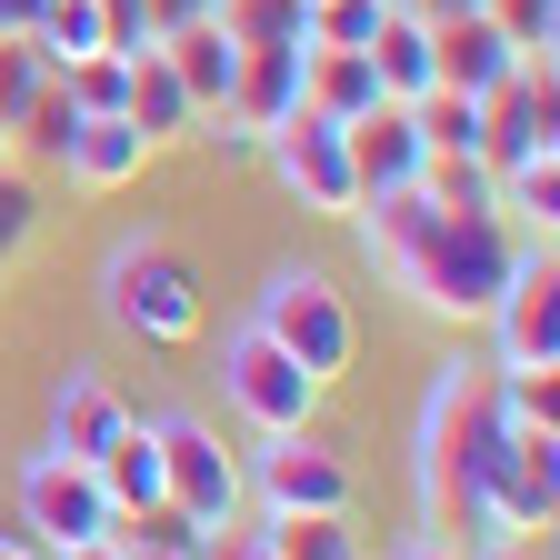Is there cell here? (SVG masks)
<instances>
[{
    "label": "cell",
    "instance_id": "obj_27",
    "mask_svg": "<svg viewBox=\"0 0 560 560\" xmlns=\"http://www.w3.org/2000/svg\"><path fill=\"white\" fill-rule=\"evenodd\" d=\"M390 0H311V50H371Z\"/></svg>",
    "mask_w": 560,
    "mask_h": 560
},
{
    "label": "cell",
    "instance_id": "obj_15",
    "mask_svg": "<svg viewBox=\"0 0 560 560\" xmlns=\"http://www.w3.org/2000/svg\"><path fill=\"white\" fill-rule=\"evenodd\" d=\"M161 151H151V140H140L120 110H101V120H81V130H70V151H60V180H81V190H130L140 171H151Z\"/></svg>",
    "mask_w": 560,
    "mask_h": 560
},
{
    "label": "cell",
    "instance_id": "obj_32",
    "mask_svg": "<svg viewBox=\"0 0 560 560\" xmlns=\"http://www.w3.org/2000/svg\"><path fill=\"white\" fill-rule=\"evenodd\" d=\"M140 11H151V31L171 40V31H190V21H210V0H140Z\"/></svg>",
    "mask_w": 560,
    "mask_h": 560
},
{
    "label": "cell",
    "instance_id": "obj_7",
    "mask_svg": "<svg viewBox=\"0 0 560 560\" xmlns=\"http://www.w3.org/2000/svg\"><path fill=\"white\" fill-rule=\"evenodd\" d=\"M221 400L250 420V431H311V420H320V381H311L260 320L221 330Z\"/></svg>",
    "mask_w": 560,
    "mask_h": 560
},
{
    "label": "cell",
    "instance_id": "obj_16",
    "mask_svg": "<svg viewBox=\"0 0 560 560\" xmlns=\"http://www.w3.org/2000/svg\"><path fill=\"white\" fill-rule=\"evenodd\" d=\"M371 70H381V101H420L441 81V60H431V21L410 11V0H390L381 31H371Z\"/></svg>",
    "mask_w": 560,
    "mask_h": 560
},
{
    "label": "cell",
    "instance_id": "obj_6",
    "mask_svg": "<svg viewBox=\"0 0 560 560\" xmlns=\"http://www.w3.org/2000/svg\"><path fill=\"white\" fill-rule=\"evenodd\" d=\"M241 490L260 511H361V470L320 431H260V451L241 460Z\"/></svg>",
    "mask_w": 560,
    "mask_h": 560
},
{
    "label": "cell",
    "instance_id": "obj_37",
    "mask_svg": "<svg viewBox=\"0 0 560 560\" xmlns=\"http://www.w3.org/2000/svg\"><path fill=\"white\" fill-rule=\"evenodd\" d=\"M60 560H130V540L110 530V540H81V550H60Z\"/></svg>",
    "mask_w": 560,
    "mask_h": 560
},
{
    "label": "cell",
    "instance_id": "obj_3",
    "mask_svg": "<svg viewBox=\"0 0 560 560\" xmlns=\"http://www.w3.org/2000/svg\"><path fill=\"white\" fill-rule=\"evenodd\" d=\"M530 241L511 231V210L490 200V210H441L431 241H420L410 280H400V301L410 311H431V320H490V301H501V280Z\"/></svg>",
    "mask_w": 560,
    "mask_h": 560
},
{
    "label": "cell",
    "instance_id": "obj_28",
    "mask_svg": "<svg viewBox=\"0 0 560 560\" xmlns=\"http://www.w3.org/2000/svg\"><path fill=\"white\" fill-rule=\"evenodd\" d=\"M60 91H70V110H81V120H101V110H120V91H130V60L91 50V60H70V70H60Z\"/></svg>",
    "mask_w": 560,
    "mask_h": 560
},
{
    "label": "cell",
    "instance_id": "obj_19",
    "mask_svg": "<svg viewBox=\"0 0 560 560\" xmlns=\"http://www.w3.org/2000/svg\"><path fill=\"white\" fill-rule=\"evenodd\" d=\"M120 120L140 130V140H151V151H171V140H190V91H180V70L151 50V60H130V91H120Z\"/></svg>",
    "mask_w": 560,
    "mask_h": 560
},
{
    "label": "cell",
    "instance_id": "obj_18",
    "mask_svg": "<svg viewBox=\"0 0 560 560\" xmlns=\"http://www.w3.org/2000/svg\"><path fill=\"white\" fill-rule=\"evenodd\" d=\"M161 60L180 70L190 110H221V101H231V81H241V40H231L221 21H190V31H171V40H161Z\"/></svg>",
    "mask_w": 560,
    "mask_h": 560
},
{
    "label": "cell",
    "instance_id": "obj_13",
    "mask_svg": "<svg viewBox=\"0 0 560 560\" xmlns=\"http://www.w3.org/2000/svg\"><path fill=\"white\" fill-rule=\"evenodd\" d=\"M120 431H130V400L110 390V371H91V361H60V371H50V451H70V460H101Z\"/></svg>",
    "mask_w": 560,
    "mask_h": 560
},
{
    "label": "cell",
    "instance_id": "obj_29",
    "mask_svg": "<svg viewBox=\"0 0 560 560\" xmlns=\"http://www.w3.org/2000/svg\"><path fill=\"white\" fill-rule=\"evenodd\" d=\"M490 21L511 31L521 60H550V50H560V0H490Z\"/></svg>",
    "mask_w": 560,
    "mask_h": 560
},
{
    "label": "cell",
    "instance_id": "obj_41",
    "mask_svg": "<svg viewBox=\"0 0 560 560\" xmlns=\"http://www.w3.org/2000/svg\"><path fill=\"white\" fill-rule=\"evenodd\" d=\"M260 560H270V550H260Z\"/></svg>",
    "mask_w": 560,
    "mask_h": 560
},
{
    "label": "cell",
    "instance_id": "obj_31",
    "mask_svg": "<svg viewBox=\"0 0 560 560\" xmlns=\"http://www.w3.org/2000/svg\"><path fill=\"white\" fill-rule=\"evenodd\" d=\"M101 50H110V60H151V50H161L151 11H140V0H101Z\"/></svg>",
    "mask_w": 560,
    "mask_h": 560
},
{
    "label": "cell",
    "instance_id": "obj_10",
    "mask_svg": "<svg viewBox=\"0 0 560 560\" xmlns=\"http://www.w3.org/2000/svg\"><path fill=\"white\" fill-rule=\"evenodd\" d=\"M260 171L291 190L301 210H320V221H350V200H361V180H350V151H340V120L320 110H291L270 140H260Z\"/></svg>",
    "mask_w": 560,
    "mask_h": 560
},
{
    "label": "cell",
    "instance_id": "obj_34",
    "mask_svg": "<svg viewBox=\"0 0 560 560\" xmlns=\"http://www.w3.org/2000/svg\"><path fill=\"white\" fill-rule=\"evenodd\" d=\"M31 21H40V0H0V40H31Z\"/></svg>",
    "mask_w": 560,
    "mask_h": 560
},
{
    "label": "cell",
    "instance_id": "obj_26",
    "mask_svg": "<svg viewBox=\"0 0 560 560\" xmlns=\"http://www.w3.org/2000/svg\"><path fill=\"white\" fill-rule=\"evenodd\" d=\"M40 91H50V60H40V40H0V130H21Z\"/></svg>",
    "mask_w": 560,
    "mask_h": 560
},
{
    "label": "cell",
    "instance_id": "obj_25",
    "mask_svg": "<svg viewBox=\"0 0 560 560\" xmlns=\"http://www.w3.org/2000/svg\"><path fill=\"white\" fill-rule=\"evenodd\" d=\"M40 221H50V200H40V180L0 161V270H21V260H31Z\"/></svg>",
    "mask_w": 560,
    "mask_h": 560
},
{
    "label": "cell",
    "instance_id": "obj_12",
    "mask_svg": "<svg viewBox=\"0 0 560 560\" xmlns=\"http://www.w3.org/2000/svg\"><path fill=\"white\" fill-rule=\"evenodd\" d=\"M340 151H350V180L361 190H410L431 171V140H420L410 101H371L361 120H340Z\"/></svg>",
    "mask_w": 560,
    "mask_h": 560
},
{
    "label": "cell",
    "instance_id": "obj_14",
    "mask_svg": "<svg viewBox=\"0 0 560 560\" xmlns=\"http://www.w3.org/2000/svg\"><path fill=\"white\" fill-rule=\"evenodd\" d=\"M431 60H441V91H470V101H490V91L521 70L511 31L490 21V11H470V21H431Z\"/></svg>",
    "mask_w": 560,
    "mask_h": 560
},
{
    "label": "cell",
    "instance_id": "obj_40",
    "mask_svg": "<svg viewBox=\"0 0 560 560\" xmlns=\"http://www.w3.org/2000/svg\"><path fill=\"white\" fill-rule=\"evenodd\" d=\"M350 560H371V550H350Z\"/></svg>",
    "mask_w": 560,
    "mask_h": 560
},
{
    "label": "cell",
    "instance_id": "obj_33",
    "mask_svg": "<svg viewBox=\"0 0 560 560\" xmlns=\"http://www.w3.org/2000/svg\"><path fill=\"white\" fill-rule=\"evenodd\" d=\"M390 560H480V550H460V540H431V530H420V540H400Z\"/></svg>",
    "mask_w": 560,
    "mask_h": 560
},
{
    "label": "cell",
    "instance_id": "obj_2",
    "mask_svg": "<svg viewBox=\"0 0 560 560\" xmlns=\"http://www.w3.org/2000/svg\"><path fill=\"white\" fill-rule=\"evenodd\" d=\"M101 320L130 330L140 350H190L210 330V291L161 231H120L101 250Z\"/></svg>",
    "mask_w": 560,
    "mask_h": 560
},
{
    "label": "cell",
    "instance_id": "obj_38",
    "mask_svg": "<svg viewBox=\"0 0 560 560\" xmlns=\"http://www.w3.org/2000/svg\"><path fill=\"white\" fill-rule=\"evenodd\" d=\"M0 560H50V550H40L31 530H0Z\"/></svg>",
    "mask_w": 560,
    "mask_h": 560
},
{
    "label": "cell",
    "instance_id": "obj_24",
    "mask_svg": "<svg viewBox=\"0 0 560 560\" xmlns=\"http://www.w3.org/2000/svg\"><path fill=\"white\" fill-rule=\"evenodd\" d=\"M31 40H40V60H50V70H70V60H91V50H101V0H40V21H31Z\"/></svg>",
    "mask_w": 560,
    "mask_h": 560
},
{
    "label": "cell",
    "instance_id": "obj_22",
    "mask_svg": "<svg viewBox=\"0 0 560 560\" xmlns=\"http://www.w3.org/2000/svg\"><path fill=\"white\" fill-rule=\"evenodd\" d=\"M241 50H311V0H210Z\"/></svg>",
    "mask_w": 560,
    "mask_h": 560
},
{
    "label": "cell",
    "instance_id": "obj_36",
    "mask_svg": "<svg viewBox=\"0 0 560 560\" xmlns=\"http://www.w3.org/2000/svg\"><path fill=\"white\" fill-rule=\"evenodd\" d=\"M480 560H550V540H490Z\"/></svg>",
    "mask_w": 560,
    "mask_h": 560
},
{
    "label": "cell",
    "instance_id": "obj_35",
    "mask_svg": "<svg viewBox=\"0 0 560 560\" xmlns=\"http://www.w3.org/2000/svg\"><path fill=\"white\" fill-rule=\"evenodd\" d=\"M420 21H470V11H490V0H410Z\"/></svg>",
    "mask_w": 560,
    "mask_h": 560
},
{
    "label": "cell",
    "instance_id": "obj_21",
    "mask_svg": "<svg viewBox=\"0 0 560 560\" xmlns=\"http://www.w3.org/2000/svg\"><path fill=\"white\" fill-rule=\"evenodd\" d=\"M91 470H101V490H110V511H120V521H140V511L161 501V441H151V420L130 410V431H120Z\"/></svg>",
    "mask_w": 560,
    "mask_h": 560
},
{
    "label": "cell",
    "instance_id": "obj_8",
    "mask_svg": "<svg viewBox=\"0 0 560 560\" xmlns=\"http://www.w3.org/2000/svg\"><path fill=\"white\" fill-rule=\"evenodd\" d=\"M490 371H560V250L530 241L490 301Z\"/></svg>",
    "mask_w": 560,
    "mask_h": 560
},
{
    "label": "cell",
    "instance_id": "obj_5",
    "mask_svg": "<svg viewBox=\"0 0 560 560\" xmlns=\"http://www.w3.org/2000/svg\"><path fill=\"white\" fill-rule=\"evenodd\" d=\"M151 441H161V501L190 511L200 530H241L250 490H241V460L221 451V431L200 410H151Z\"/></svg>",
    "mask_w": 560,
    "mask_h": 560
},
{
    "label": "cell",
    "instance_id": "obj_11",
    "mask_svg": "<svg viewBox=\"0 0 560 560\" xmlns=\"http://www.w3.org/2000/svg\"><path fill=\"white\" fill-rule=\"evenodd\" d=\"M560 91H550V60H521L501 91L480 101V161H490V180L501 171H530V161H560Z\"/></svg>",
    "mask_w": 560,
    "mask_h": 560
},
{
    "label": "cell",
    "instance_id": "obj_17",
    "mask_svg": "<svg viewBox=\"0 0 560 560\" xmlns=\"http://www.w3.org/2000/svg\"><path fill=\"white\" fill-rule=\"evenodd\" d=\"M301 60H311V50H241V81H231V101H221V110H231V120H250V130L270 140L280 120L301 110Z\"/></svg>",
    "mask_w": 560,
    "mask_h": 560
},
{
    "label": "cell",
    "instance_id": "obj_1",
    "mask_svg": "<svg viewBox=\"0 0 560 560\" xmlns=\"http://www.w3.org/2000/svg\"><path fill=\"white\" fill-rule=\"evenodd\" d=\"M480 431H490V371L441 361L431 390H420V431H410V480H420V530L490 550L480 521Z\"/></svg>",
    "mask_w": 560,
    "mask_h": 560
},
{
    "label": "cell",
    "instance_id": "obj_39",
    "mask_svg": "<svg viewBox=\"0 0 560 560\" xmlns=\"http://www.w3.org/2000/svg\"><path fill=\"white\" fill-rule=\"evenodd\" d=\"M0 161H11V130H0Z\"/></svg>",
    "mask_w": 560,
    "mask_h": 560
},
{
    "label": "cell",
    "instance_id": "obj_23",
    "mask_svg": "<svg viewBox=\"0 0 560 560\" xmlns=\"http://www.w3.org/2000/svg\"><path fill=\"white\" fill-rule=\"evenodd\" d=\"M501 210L521 241H550L560 231V161H530V171H501Z\"/></svg>",
    "mask_w": 560,
    "mask_h": 560
},
{
    "label": "cell",
    "instance_id": "obj_20",
    "mask_svg": "<svg viewBox=\"0 0 560 560\" xmlns=\"http://www.w3.org/2000/svg\"><path fill=\"white\" fill-rule=\"evenodd\" d=\"M371 101H381L371 50H311V60H301V110H320V120H361Z\"/></svg>",
    "mask_w": 560,
    "mask_h": 560
},
{
    "label": "cell",
    "instance_id": "obj_30",
    "mask_svg": "<svg viewBox=\"0 0 560 560\" xmlns=\"http://www.w3.org/2000/svg\"><path fill=\"white\" fill-rule=\"evenodd\" d=\"M190 140H200L221 171H260V130H250V120H231V110H200V120H190Z\"/></svg>",
    "mask_w": 560,
    "mask_h": 560
},
{
    "label": "cell",
    "instance_id": "obj_4",
    "mask_svg": "<svg viewBox=\"0 0 560 560\" xmlns=\"http://www.w3.org/2000/svg\"><path fill=\"white\" fill-rule=\"evenodd\" d=\"M250 320H260L280 350H291V361H301L320 390H330L350 361H361V311H350V291H340L320 260H280L260 291H250Z\"/></svg>",
    "mask_w": 560,
    "mask_h": 560
},
{
    "label": "cell",
    "instance_id": "obj_9",
    "mask_svg": "<svg viewBox=\"0 0 560 560\" xmlns=\"http://www.w3.org/2000/svg\"><path fill=\"white\" fill-rule=\"evenodd\" d=\"M21 530L60 560V550H81V540H110L120 511H110V490L91 460H70V451H31L21 460Z\"/></svg>",
    "mask_w": 560,
    "mask_h": 560
}]
</instances>
